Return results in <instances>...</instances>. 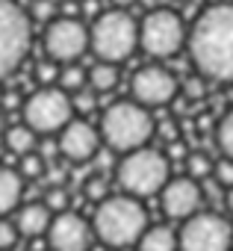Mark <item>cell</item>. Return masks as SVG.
<instances>
[{
  "instance_id": "6da1fadb",
  "label": "cell",
  "mask_w": 233,
  "mask_h": 251,
  "mask_svg": "<svg viewBox=\"0 0 233 251\" xmlns=\"http://www.w3.org/2000/svg\"><path fill=\"white\" fill-rule=\"evenodd\" d=\"M189 59L207 80L233 83V3H212L195 18Z\"/></svg>"
},
{
  "instance_id": "7a4b0ae2",
  "label": "cell",
  "mask_w": 233,
  "mask_h": 251,
  "mask_svg": "<svg viewBox=\"0 0 233 251\" xmlns=\"http://www.w3.org/2000/svg\"><path fill=\"white\" fill-rule=\"evenodd\" d=\"M148 210L142 204V198H133L127 192L118 195H106L103 201H97L94 216H92V227H94V239L103 242L106 248H130L142 239V233L148 230Z\"/></svg>"
},
{
  "instance_id": "3957f363",
  "label": "cell",
  "mask_w": 233,
  "mask_h": 251,
  "mask_svg": "<svg viewBox=\"0 0 233 251\" xmlns=\"http://www.w3.org/2000/svg\"><path fill=\"white\" fill-rule=\"evenodd\" d=\"M100 139L112 154H130L145 148L154 133H157V121L151 115L148 106L130 100H118V103H109L100 115Z\"/></svg>"
},
{
  "instance_id": "277c9868",
  "label": "cell",
  "mask_w": 233,
  "mask_h": 251,
  "mask_svg": "<svg viewBox=\"0 0 233 251\" xmlns=\"http://www.w3.org/2000/svg\"><path fill=\"white\" fill-rule=\"evenodd\" d=\"M115 180H118L121 192L133 198H151L163 192V186L171 180V163L163 151L145 145L139 151L121 154L118 166H115Z\"/></svg>"
},
{
  "instance_id": "5b68a950",
  "label": "cell",
  "mask_w": 233,
  "mask_h": 251,
  "mask_svg": "<svg viewBox=\"0 0 233 251\" xmlns=\"http://www.w3.org/2000/svg\"><path fill=\"white\" fill-rule=\"evenodd\" d=\"M92 33V53L100 62H115L121 65L124 59L133 56V50L139 48V24L127 9H106L94 18V24L89 27Z\"/></svg>"
},
{
  "instance_id": "8992f818",
  "label": "cell",
  "mask_w": 233,
  "mask_h": 251,
  "mask_svg": "<svg viewBox=\"0 0 233 251\" xmlns=\"http://www.w3.org/2000/svg\"><path fill=\"white\" fill-rule=\"evenodd\" d=\"M33 39V18L15 3L0 0V80L21 68Z\"/></svg>"
},
{
  "instance_id": "52a82bcc",
  "label": "cell",
  "mask_w": 233,
  "mask_h": 251,
  "mask_svg": "<svg viewBox=\"0 0 233 251\" xmlns=\"http://www.w3.org/2000/svg\"><path fill=\"white\" fill-rule=\"evenodd\" d=\"M189 42L186 24L174 9H151L139 24V45L154 59H171L177 56Z\"/></svg>"
},
{
  "instance_id": "ba28073f",
  "label": "cell",
  "mask_w": 233,
  "mask_h": 251,
  "mask_svg": "<svg viewBox=\"0 0 233 251\" xmlns=\"http://www.w3.org/2000/svg\"><path fill=\"white\" fill-rule=\"evenodd\" d=\"M21 115L36 133H59L74 118V98L59 86H39L24 100Z\"/></svg>"
},
{
  "instance_id": "9c48e42d",
  "label": "cell",
  "mask_w": 233,
  "mask_h": 251,
  "mask_svg": "<svg viewBox=\"0 0 233 251\" xmlns=\"http://www.w3.org/2000/svg\"><path fill=\"white\" fill-rule=\"evenodd\" d=\"M180 251H230L233 248V225L221 213H195L177 230Z\"/></svg>"
},
{
  "instance_id": "30bf717a",
  "label": "cell",
  "mask_w": 233,
  "mask_h": 251,
  "mask_svg": "<svg viewBox=\"0 0 233 251\" xmlns=\"http://www.w3.org/2000/svg\"><path fill=\"white\" fill-rule=\"evenodd\" d=\"M42 48H45L47 59L59 62V65H68V62H77L92 48V33H89V27L80 18L62 15V18H53L45 27Z\"/></svg>"
},
{
  "instance_id": "8fae6325",
  "label": "cell",
  "mask_w": 233,
  "mask_h": 251,
  "mask_svg": "<svg viewBox=\"0 0 233 251\" xmlns=\"http://www.w3.org/2000/svg\"><path fill=\"white\" fill-rule=\"evenodd\" d=\"M130 95L136 103H142L148 109L168 106L180 95V80L165 65H142L130 77Z\"/></svg>"
},
{
  "instance_id": "7c38bea8",
  "label": "cell",
  "mask_w": 233,
  "mask_h": 251,
  "mask_svg": "<svg viewBox=\"0 0 233 251\" xmlns=\"http://www.w3.org/2000/svg\"><path fill=\"white\" fill-rule=\"evenodd\" d=\"M92 242H94V227L86 216L74 210L53 213V222L47 227L50 251H89Z\"/></svg>"
},
{
  "instance_id": "4fadbf2b",
  "label": "cell",
  "mask_w": 233,
  "mask_h": 251,
  "mask_svg": "<svg viewBox=\"0 0 233 251\" xmlns=\"http://www.w3.org/2000/svg\"><path fill=\"white\" fill-rule=\"evenodd\" d=\"M201 204H204V186H201V180H195L189 175L171 177L160 192V207L174 222L192 219L195 213H201Z\"/></svg>"
},
{
  "instance_id": "5bb4252c",
  "label": "cell",
  "mask_w": 233,
  "mask_h": 251,
  "mask_svg": "<svg viewBox=\"0 0 233 251\" xmlns=\"http://www.w3.org/2000/svg\"><path fill=\"white\" fill-rule=\"evenodd\" d=\"M100 130H94L89 121L83 118H71L56 136V151L68 160V163H86L97 154L100 148Z\"/></svg>"
},
{
  "instance_id": "9a60e30c",
  "label": "cell",
  "mask_w": 233,
  "mask_h": 251,
  "mask_svg": "<svg viewBox=\"0 0 233 251\" xmlns=\"http://www.w3.org/2000/svg\"><path fill=\"white\" fill-rule=\"evenodd\" d=\"M12 222H15V227H18L21 236L36 239V236H45L47 233V227L53 222V210L45 201H30V204H21L15 210V219Z\"/></svg>"
},
{
  "instance_id": "2e32d148",
  "label": "cell",
  "mask_w": 233,
  "mask_h": 251,
  "mask_svg": "<svg viewBox=\"0 0 233 251\" xmlns=\"http://www.w3.org/2000/svg\"><path fill=\"white\" fill-rule=\"evenodd\" d=\"M24 198V177L18 169L0 166V219L15 213Z\"/></svg>"
},
{
  "instance_id": "e0dca14e",
  "label": "cell",
  "mask_w": 233,
  "mask_h": 251,
  "mask_svg": "<svg viewBox=\"0 0 233 251\" xmlns=\"http://www.w3.org/2000/svg\"><path fill=\"white\" fill-rule=\"evenodd\" d=\"M136 251H180L177 230H171L168 225H148V230L136 242Z\"/></svg>"
},
{
  "instance_id": "ac0fdd59",
  "label": "cell",
  "mask_w": 233,
  "mask_h": 251,
  "mask_svg": "<svg viewBox=\"0 0 233 251\" xmlns=\"http://www.w3.org/2000/svg\"><path fill=\"white\" fill-rule=\"evenodd\" d=\"M3 142L15 157H24V154H33L39 148V133L30 127V124H12V127H6V133H3Z\"/></svg>"
},
{
  "instance_id": "d6986e66",
  "label": "cell",
  "mask_w": 233,
  "mask_h": 251,
  "mask_svg": "<svg viewBox=\"0 0 233 251\" xmlns=\"http://www.w3.org/2000/svg\"><path fill=\"white\" fill-rule=\"evenodd\" d=\"M118 65L115 62H94L89 68V89L92 92H112L115 86H118Z\"/></svg>"
},
{
  "instance_id": "ffe728a7",
  "label": "cell",
  "mask_w": 233,
  "mask_h": 251,
  "mask_svg": "<svg viewBox=\"0 0 233 251\" xmlns=\"http://www.w3.org/2000/svg\"><path fill=\"white\" fill-rule=\"evenodd\" d=\"M56 86L65 89L68 95H77V92H83V89L89 86V71L80 68V65H74V62H68V65H62V71H59V83H56Z\"/></svg>"
},
{
  "instance_id": "44dd1931",
  "label": "cell",
  "mask_w": 233,
  "mask_h": 251,
  "mask_svg": "<svg viewBox=\"0 0 233 251\" xmlns=\"http://www.w3.org/2000/svg\"><path fill=\"white\" fill-rule=\"evenodd\" d=\"M212 160L204 154V151H192V154H186V175L189 177H195V180H207V177H212Z\"/></svg>"
},
{
  "instance_id": "7402d4cb",
  "label": "cell",
  "mask_w": 233,
  "mask_h": 251,
  "mask_svg": "<svg viewBox=\"0 0 233 251\" xmlns=\"http://www.w3.org/2000/svg\"><path fill=\"white\" fill-rule=\"evenodd\" d=\"M215 142H218L221 154L233 160V106H230V109L218 118V127H215Z\"/></svg>"
},
{
  "instance_id": "603a6c76",
  "label": "cell",
  "mask_w": 233,
  "mask_h": 251,
  "mask_svg": "<svg viewBox=\"0 0 233 251\" xmlns=\"http://www.w3.org/2000/svg\"><path fill=\"white\" fill-rule=\"evenodd\" d=\"M21 163H18V172H21V177L24 180H39L45 172H47V166H45V157L42 154H24V157H18Z\"/></svg>"
},
{
  "instance_id": "cb8c5ba5",
  "label": "cell",
  "mask_w": 233,
  "mask_h": 251,
  "mask_svg": "<svg viewBox=\"0 0 233 251\" xmlns=\"http://www.w3.org/2000/svg\"><path fill=\"white\" fill-rule=\"evenodd\" d=\"M59 71H62V65H59V62L45 59V62H39V65H36V80H39L42 86H56V83H59Z\"/></svg>"
},
{
  "instance_id": "d4e9b609",
  "label": "cell",
  "mask_w": 233,
  "mask_h": 251,
  "mask_svg": "<svg viewBox=\"0 0 233 251\" xmlns=\"http://www.w3.org/2000/svg\"><path fill=\"white\" fill-rule=\"evenodd\" d=\"M212 177H215V183H218L221 189H233V160H230V157L215 160V166H212Z\"/></svg>"
},
{
  "instance_id": "484cf974",
  "label": "cell",
  "mask_w": 233,
  "mask_h": 251,
  "mask_svg": "<svg viewBox=\"0 0 233 251\" xmlns=\"http://www.w3.org/2000/svg\"><path fill=\"white\" fill-rule=\"evenodd\" d=\"M18 227H15V222H9L6 216L0 219V251H12L15 248V242H18Z\"/></svg>"
},
{
  "instance_id": "4316f807",
  "label": "cell",
  "mask_w": 233,
  "mask_h": 251,
  "mask_svg": "<svg viewBox=\"0 0 233 251\" xmlns=\"http://www.w3.org/2000/svg\"><path fill=\"white\" fill-rule=\"evenodd\" d=\"M53 18H56V0H36L33 3V21L47 27Z\"/></svg>"
},
{
  "instance_id": "83f0119b",
  "label": "cell",
  "mask_w": 233,
  "mask_h": 251,
  "mask_svg": "<svg viewBox=\"0 0 233 251\" xmlns=\"http://www.w3.org/2000/svg\"><path fill=\"white\" fill-rule=\"evenodd\" d=\"M45 204H47L53 213H65V210H68V195H65V189H62V186H47Z\"/></svg>"
},
{
  "instance_id": "f1b7e54d",
  "label": "cell",
  "mask_w": 233,
  "mask_h": 251,
  "mask_svg": "<svg viewBox=\"0 0 233 251\" xmlns=\"http://www.w3.org/2000/svg\"><path fill=\"white\" fill-rule=\"evenodd\" d=\"M183 95H186L189 100H201V98L207 95V77H204V74L189 77V80L183 83Z\"/></svg>"
},
{
  "instance_id": "f546056e",
  "label": "cell",
  "mask_w": 233,
  "mask_h": 251,
  "mask_svg": "<svg viewBox=\"0 0 233 251\" xmlns=\"http://www.w3.org/2000/svg\"><path fill=\"white\" fill-rule=\"evenodd\" d=\"M86 195H89L92 201H103L109 192H106V183H103L100 177H92V180L86 183Z\"/></svg>"
},
{
  "instance_id": "4dcf8cb0",
  "label": "cell",
  "mask_w": 233,
  "mask_h": 251,
  "mask_svg": "<svg viewBox=\"0 0 233 251\" xmlns=\"http://www.w3.org/2000/svg\"><path fill=\"white\" fill-rule=\"evenodd\" d=\"M109 3H112V9H127V6L136 3V0H109Z\"/></svg>"
},
{
  "instance_id": "1f68e13d",
  "label": "cell",
  "mask_w": 233,
  "mask_h": 251,
  "mask_svg": "<svg viewBox=\"0 0 233 251\" xmlns=\"http://www.w3.org/2000/svg\"><path fill=\"white\" fill-rule=\"evenodd\" d=\"M224 210L233 213V189H224Z\"/></svg>"
},
{
  "instance_id": "d6a6232c",
  "label": "cell",
  "mask_w": 233,
  "mask_h": 251,
  "mask_svg": "<svg viewBox=\"0 0 233 251\" xmlns=\"http://www.w3.org/2000/svg\"><path fill=\"white\" fill-rule=\"evenodd\" d=\"M0 133H3V118H0Z\"/></svg>"
},
{
  "instance_id": "836d02e7",
  "label": "cell",
  "mask_w": 233,
  "mask_h": 251,
  "mask_svg": "<svg viewBox=\"0 0 233 251\" xmlns=\"http://www.w3.org/2000/svg\"><path fill=\"white\" fill-rule=\"evenodd\" d=\"M65 3H80V0H65Z\"/></svg>"
}]
</instances>
